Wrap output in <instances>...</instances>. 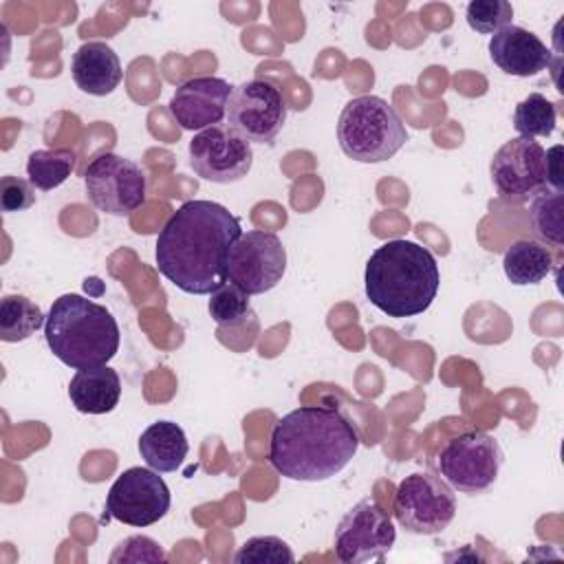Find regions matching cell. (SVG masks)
Listing matches in <instances>:
<instances>
[{
	"mask_svg": "<svg viewBox=\"0 0 564 564\" xmlns=\"http://www.w3.org/2000/svg\"><path fill=\"white\" fill-rule=\"evenodd\" d=\"M242 234L240 220L220 203L187 200L156 238V269L189 295H209L227 282V253Z\"/></svg>",
	"mask_w": 564,
	"mask_h": 564,
	"instance_id": "obj_1",
	"label": "cell"
},
{
	"mask_svg": "<svg viewBox=\"0 0 564 564\" xmlns=\"http://www.w3.org/2000/svg\"><path fill=\"white\" fill-rule=\"evenodd\" d=\"M359 449V432L335 405H302L271 430L269 463L289 480L319 482L339 474Z\"/></svg>",
	"mask_w": 564,
	"mask_h": 564,
	"instance_id": "obj_2",
	"label": "cell"
},
{
	"mask_svg": "<svg viewBox=\"0 0 564 564\" xmlns=\"http://www.w3.org/2000/svg\"><path fill=\"white\" fill-rule=\"evenodd\" d=\"M366 297L388 317L425 313L436 300L441 273L432 251L414 240L394 238L379 245L364 271Z\"/></svg>",
	"mask_w": 564,
	"mask_h": 564,
	"instance_id": "obj_3",
	"label": "cell"
},
{
	"mask_svg": "<svg viewBox=\"0 0 564 564\" xmlns=\"http://www.w3.org/2000/svg\"><path fill=\"white\" fill-rule=\"evenodd\" d=\"M44 337L68 368L106 366L119 350L121 333L112 313L77 293L59 295L46 315Z\"/></svg>",
	"mask_w": 564,
	"mask_h": 564,
	"instance_id": "obj_4",
	"label": "cell"
},
{
	"mask_svg": "<svg viewBox=\"0 0 564 564\" xmlns=\"http://www.w3.org/2000/svg\"><path fill=\"white\" fill-rule=\"evenodd\" d=\"M341 152L357 163H381L392 159L408 141L399 112L377 95H359L346 101L337 119Z\"/></svg>",
	"mask_w": 564,
	"mask_h": 564,
	"instance_id": "obj_5",
	"label": "cell"
},
{
	"mask_svg": "<svg viewBox=\"0 0 564 564\" xmlns=\"http://www.w3.org/2000/svg\"><path fill=\"white\" fill-rule=\"evenodd\" d=\"M502 460L500 443L487 432L471 430L445 441L436 454V469L452 489L482 494L496 482Z\"/></svg>",
	"mask_w": 564,
	"mask_h": 564,
	"instance_id": "obj_6",
	"label": "cell"
},
{
	"mask_svg": "<svg viewBox=\"0 0 564 564\" xmlns=\"http://www.w3.org/2000/svg\"><path fill=\"white\" fill-rule=\"evenodd\" d=\"M456 516L452 487L432 474H410L394 491V518L399 527L414 535H436Z\"/></svg>",
	"mask_w": 564,
	"mask_h": 564,
	"instance_id": "obj_7",
	"label": "cell"
},
{
	"mask_svg": "<svg viewBox=\"0 0 564 564\" xmlns=\"http://www.w3.org/2000/svg\"><path fill=\"white\" fill-rule=\"evenodd\" d=\"M84 187L88 200L110 216L132 214L145 203L148 192L141 165L115 152H104L88 163Z\"/></svg>",
	"mask_w": 564,
	"mask_h": 564,
	"instance_id": "obj_8",
	"label": "cell"
},
{
	"mask_svg": "<svg viewBox=\"0 0 564 564\" xmlns=\"http://www.w3.org/2000/svg\"><path fill=\"white\" fill-rule=\"evenodd\" d=\"M286 99L269 79H247L231 88L227 126L249 143H271L286 123Z\"/></svg>",
	"mask_w": 564,
	"mask_h": 564,
	"instance_id": "obj_9",
	"label": "cell"
},
{
	"mask_svg": "<svg viewBox=\"0 0 564 564\" xmlns=\"http://www.w3.org/2000/svg\"><path fill=\"white\" fill-rule=\"evenodd\" d=\"M286 271V249L273 231H242L227 253V278L249 295H262L280 284Z\"/></svg>",
	"mask_w": 564,
	"mask_h": 564,
	"instance_id": "obj_10",
	"label": "cell"
},
{
	"mask_svg": "<svg viewBox=\"0 0 564 564\" xmlns=\"http://www.w3.org/2000/svg\"><path fill=\"white\" fill-rule=\"evenodd\" d=\"M392 518L372 498L359 500L335 529V557L344 564L383 560L394 546Z\"/></svg>",
	"mask_w": 564,
	"mask_h": 564,
	"instance_id": "obj_11",
	"label": "cell"
},
{
	"mask_svg": "<svg viewBox=\"0 0 564 564\" xmlns=\"http://www.w3.org/2000/svg\"><path fill=\"white\" fill-rule=\"evenodd\" d=\"M172 505L170 489L159 471L130 467L117 476L106 496V516L130 527L159 522Z\"/></svg>",
	"mask_w": 564,
	"mask_h": 564,
	"instance_id": "obj_12",
	"label": "cell"
},
{
	"mask_svg": "<svg viewBox=\"0 0 564 564\" xmlns=\"http://www.w3.org/2000/svg\"><path fill=\"white\" fill-rule=\"evenodd\" d=\"M187 152L196 176L212 183L242 181L253 165L251 143L223 123L196 132Z\"/></svg>",
	"mask_w": 564,
	"mask_h": 564,
	"instance_id": "obj_13",
	"label": "cell"
},
{
	"mask_svg": "<svg viewBox=\"0 0 564 564\" xmlns=\"http://www.w3.org/2000/svg\"><path fill=\"white\" fill-rule=\"evenodd\" d=\"M489 174L500 198L509 203H524L546 187L544 148L535 139H509L491 156Z\"/></svg>",
	"mask_w": 564,
	"mask_h": 564,
	"instance_id": "obj_14",
	"label": "cell"
},
{
	"mask_svg": "<svg viewBox=\"0 0 564 564\" xmlns=\"http://www.w3.org/2000/svg\"><path fill=\"white\" fill-rule=\"evenodd\" d=\"M229 95L231 86L223 77H192L176 86L170 99V115L183 130L200 132L220 123L227 112Z\"/></svg>",
	"mask_w": 564,
	"mask_h": 564,
	"instance_id": "obj_15",
	"label": "cell"
},
{
	"mask_svg": "<svg viewBox=\"0 0 564 564\" xmlns=\"http://www.w3.org/2000/svg\"><path fill=\"white\" fill-rule=\"evenodd\" d=\"M489 57L505 75L513 77H533L553 66L551 48L533 31L518 24L491 35Z\"/></svg>",
	"mask_w": 564,
	"mask_h": 564,
	"instance_id": "obj_16",
	"label": "cell"
},
{
	"mask_svg": "<svg viewBox=\"0 0 564 564\" xmlns=\"http://www.w3.org/2000/svg\"><path fill=\"white\" fill-rule=\"evenodd\" d=\"M70 75L79 90L93 97L110 95L123 77L119 55L106 42H84L70 59Z\"/></svg>",
	"mask_w": 564,
	"mask_h": 564,
	"instance_id": "obj_17",
	"label": "cell"
},
{
	"mask_svg": "<svg viewBox=\"0 0 564 564\" xmlns=\"http://www.w3.org/2000/svg\"><path fill=\"white\" fill-rule=\"evenodd\" d=\"M68 397L82 414H106L119 405L121 379L108 364L82 368L68 383Z\"/></svg>",
	"mask_w": 564,
	"mask_h": 564,
	"instance_id": "obj_18",
	"label": "cell"
},
{
	"mask_svg": "<svg viewBox=\"0 0 564 564\" xmlns=\"http://www.w3.org/2000/svg\"><path fill=\"white\" fill-rule=\"evenodd\" d=\"M189 452L183 427L174 421H154L139 436V454L159 474L176 471Z\"/></svg>",
	"mask_w": 564,
	"mask_h": 564,
	"instance_id": "obj_19",
	"label": "cell"
},
{
	"mask_svg": "<svg viewBox=\"0 0 564 564\" xmlns=\"http://www.w3.org/2000/svg\"><path fill=\"white\" fill-rule=\"evenodd\" d=\"M502 271L516 286L540 284L553 271V253L538 240L520 238L505 251Z\"/></svg>",
	"mask_w": 564,
	"mask_h": 564,
	"instance_id": "obj_20",
	"label": "cell"
},
{
	"mask_svg": "<svg viewBox=\"0 0 564 564\" xmlns=\"http://www.w3.org/2000/svg\"><path fill=\"white\" fill-rule=\"evenodd\" d=\"M42 308L26 295H4L0 300V339L7 344L24 341L44 326Z\"/></svg>",
	"mask_w": 564,
	"mask_h": 564,
	"instance_id": "obj_21",
	"label": "cell"
},
{
	"mask_svg": "<svg viewBox=\"0 0 564 564\" xmlns=\"http://www.w3.org/2000/svg\"><path fill=\"white\" fill-rule=\"evenodd\" d=\"M77 156L68 148L53 150H35L26 161V176L35 189L48 192L59 187L75 170Z\"/></svg>",
	"mask_w": 564,
	"mask_h": 564,
	"instance_id": "obj_22",
	"label": "cell"
},
{
	"mask_svg": "<svg viewBox=\"0 0 564 564\" xmlns=\"http://www.w3.org/2000/svg\"><path fill=\"white\" fill-rule=\"evenodd\" d=\"M564 196L557 189L542 187L529 207V223L542 240L551 242L553 247L564 245Z\"/></svg>",
	"mask_w": 564,
	"mask_h": 564,
	"instance_id": "obj_23",
	"label": "cell"
},
{
	"mask_svg": "<svg viewBox=\"0 0 564 564\" xmlns=\"http://www.w3.org/2000/svg\"><path fill=\"white\" fill-rule=\"evenodd\" d=\"M555 121H557L555 104L540 93H531L513 110V128L520 137H527V139L553 134Z\"/></svg>",
	"mask_w": 564,
	"mask_h": 564,
	"instance_id": "obj_24",
	"label": "cell"
},
{
	"mask_svg": "<svg viewBox=\"0 0 564 564\" xmlns=\"http://www.w3.org/2000/svg\"><path fill=\"white\" fill-rule=\"evenodd\" d=\"M207 311L218 326H236L245 322L249 313V293L234 282H225L209 293Z\"/></svg>",
	"mask_w": 564,
	"mask_h": 564,
	"instance_id": "obj_25",
	"label": "cell"
},
{
	"mask_svg": "<svg viewBox=\"0 0 564 564\" xmlns=\"http://www.w3.org/2000/svg\"><path fill=\"white\" fill-rule=\"evenodd\" d=\"M236 564H293L291 546L275 535H256L242 542L234 555Z\"/></svg>",
	"mask_w": 564,
	"mask_h": 564,
	"instance_id": "obj_26",
	"label": "cell"
},
{
	"mask_svg": "<svg viewBox=\"0 0 564 564\" xmlns=\"http://www.w3.org/2000/svg\"><path fill=\"white\" fill-rule=\"evenodd\" d=\"M467 24L482 35H494L511 24L513 7L507 0H474L465 11Z\"/></svg>",
	"mask_w": 564,
	"mask_h": 564,
	"instance_id": "obj_27",
	"label": "cell"
},
{
	"mask_svg": "<svg viewBox=\"0 0 564 564\" xmlns=\"http://www.w3.org/2000/svg\"><path fill=\"white\" fill-rule=\"evenodd\" d=\"M165 560H167V555L161 549V544L154 542L148 535H130V538H126L123 542L117 544V549L110 555L112 564H119V562H134V564H139V562H156V564H161Z\"/></svg>",
	"mask_w": 564,
	"mask_h": 564,
	"instance_id": "obj_28",
	"label": "cell"
},
{
	"mask_svg": "<svg viewBox=\"0 0 564 564\" xmlns=\"http://www.w3.org/2000/svg\"><path fill=\"white\" fill-rule=\"evenodd\" d=\"M35 187L20 178V176H2L0 178V207L2 212L7 214H13V212H24L29 209L33 203H35Z\"/></svg>",
	"mask_w": 564,
	"mask_h": 564,
	"instance_id": "obj_29",
	"label": "cell"
},
{
	"mask_svg": "<svg viewBox=\"0 0 564 564\" xmlns=\"http://www.w3.org/2000/svg\"><path fill=\"white\" fill-rule=\"evenodd\" d=\"M544 185L549 189H564V176H562V145H553L544 150Z\"/></svg>",
	"mask_w": 564,
	"mask_h": 564,
	"instance_id": "obj_30",
	"label": "cell"
}]
</instances>
